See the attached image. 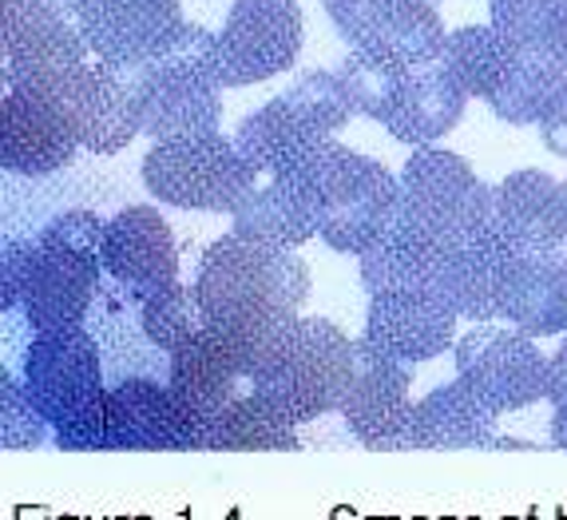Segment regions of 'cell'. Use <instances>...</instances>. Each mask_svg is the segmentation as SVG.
I'll return each mask as SVG.
<instances>
[{
  "label": "cell",
  "instance_id": "30bf717a",
  "mask_svg": "<svg viewBox=\"0 0 567 520\" xmlns=\"http://www.w3.org/2000/svg\"><path fill=\"white\" fill-rule=\"evenodd\" d=\"M456 378L473 389L476 398L496 417L520 414L548 398V366L551 358L536 346V338L516 326L476 322L453 346Z\"/></svg>",
  "mask_w": 567,
  "mask_h": 520
},
{
  "label": "cell",
  "instance_id": "2e32d148",
  "mask_svg": "<svg viewBox=\"0 0 567 520\" xmlns=\"http://www.w3.org/2000/svg\"><path fill=\"white\" fill-rule=\"evenodd\" d=\"M104 275L132 298H152L179 286V246L167 218L147 203L123 207L104 227Z\"/></svg>",
  "mask_w": 567,
  "mask_h": 520
},
{
  "label": "cell",
  "instance_id": "7c38bea8",
  "mask_svg": "<svg viewBox=\"0 0 567 520\" xmlns=\"http://www.w3.org/2000/svg\"><path fill=\"white\" fill-rule=\"evenodd\" d=\"M167 381L187 409L190 449H203V434L218 417V409L230 406L246 389H255V346L218 326H207L171 354Z\"/></svg>",
  "mask_w": 567,
  "mask_h": 520
},
{
  "label": "cell",
  "instance_id": "9c48e42d",
  "mask_svg": "<svg viewBox=\"0 0 567 520\" xmlns=\"http://www.w3.org/2000/svg\"><path fill=\"white\" fill-rule=\"evenodd\" d=\"M143 187L167 207L230 215L250 187V163L223 132L155 140L143 155Z\"/></svg>",
  "mask_w": 567,
  "mask_h": 520
},
{
  "label": "cell",
  "instance_id": "7bdbcfd3",
  "mask_svg": "<svg viewBox=\"0 0 567 520\" xmlns=\"http://www.w3.org/2000/svg\"><path fill=\"white\" fill-rule=\"evenodd\" d=\"M564 183H567V180H564ZM564 255H567V246H564Z\"/></svg>",
  "mask_w": 567,
  "mask_h": 520
},
{
  "label": "cell",
  "instance_id": "ba28073f",
  "mask_svg": "<svg viewBox=\"0 0 567 520\" xmlns=\"http://www.w3.org/2000/svg\"><path fill=\"white\" fill-rule=\"evenodd\" d=\"M0 9H4L0 17L4 88H29L48 100H60L76 115V100L95 60L80 24L37 0H0Z\"/></svg>",
  "mask_w": 567,
  "mask_h": 520
},
{
  "label": "cell",
  "instance_id": "277c9868",
  "mask_svg": "<svg viewBox=\"0 0 567 520\" xmlns=\"http://www.w3.org/2000/svg\"><path fill=\"white\" fill-rule=\"evenodd\" d=\"M135 84L140 128L152 140L218 132L223 84L215 77V32L183 24L152 60L120 64Z\"/></svg>",
  "mask_w": 567,
  "mask_h": 520
},
{
  "label": "cell",
  "instance_id": "d4e9b609",
  "mask_svg": "<svg viewBox=\"0 0 567 520\" xmlns=\"http://www.w3.org/2000/svg\"><path fill=\"white\" fill-rule=\"evenodd\" d=\"M76 128L87 155H115L143 132L135 84L120 64L92 60V77L76 100Z\"/></svg>",
  "mask_w": 567,
  "mask_h": 520
},
{
  "label": "cell",
  "instance_id": "60d3db41",
  "mask_svg": "<svg viewBox=\"0 0 567 520\" xmlns=\"http://www.w3.org/2000/svg\"><path fill=\"white\" fill-rule=\"evenodd\" d=\"M37 4H44V9L60 12L64 20H76V0H37Z\"/></svg>",
  "mask_w": 567,
  "mask_h": 520
},
{
  "label": "cell",
  "instance_id": "8fae6325",
  "mask_svg": "<svg viewBox=\"0 0 567 520\" xmlns=\"http://www.w3.org/2000/svg\"><path fill=\"white\" fill-rule=\"evenodd\" d=\"M298 0H235L227 24L215 32V77L223 88L275 80L302 52Z\"/></svg>",
  "mask_w": 567,
  "mask_h": 520
},
{
  "label": "cell",
  "instance_id": "44dd1931",
  "mask_svg": "<svg viewBox=\"0 0 567 520\" xmlns=\"http://www.w3.org/2000/svg\"><path fill=\"white\" fill-rule=\"evenodd\" d=\"M512 255H516V246L504 243L496 231L476 238V243L445 246L429 290L441 303L453 306L461 318L501 322V286L504 275H508Z\"/></svg>",
  "mask_w": 567,
  "mask_h": 520
},
{
  "label": "cell",
  "instance_id": "4316f807",
  "mask_svg": "<svg viewBox=\"0 0 567 520\" xmlns=\"http://www.w3.org/2000/svg\"><path fill=\"white\" fill-rule=\"evenodd\" d=\"M203 449H223V453H262V449H282V453H298V426L282 414L278 406L246 389L230 406L218 409V417L203 434Z\"/></svg>",
  "mask_w": 567,
  "mask_h": 520
},
{
  "label": "cell",
  "instance_id": "603a6c76",
  "mask_svg": "<svg viewBox=\"0 0 567 520\" xmlns=\"http://www.w3.org/2000/svg\"><path fill=\"white\" fill-rule=\"evenodd\" d=\"M501 322L532 338H556L567 330V255H524L516 251L501 286Z\"/></svg>",
  "mask_w": 567,
  "mask_h": 520
},
{
  "label": "cell",
  "instance_id": "ab89813d",
  "mask_svg": "<svg viewBox=\"0 0 567 520\" xmlns=\"http://www.w3.org/2000/svg\"><path fill=\"white\" fill-rule=\"evenodd\" d=\"M551 445L567 449V398L556 401V414H551Z\"/></svg>",
  "mask_w": 567,
  "mask_h": 520
},
{
  "label": "cell",
  "instance_id": "7402d4cb",
  "mask_svg": "<svg viewBox=\"0 0 567 520\" xmlns=\"http://www.w3.org/2000/svg\"><path fill=\"white\" fill-rule=\"evenodd\" d=\"M468 92L453 80L441 60L421 68H409L401 77V88L385 112V132L409 147H425V143L445 140L464 115Z\"/></svg>",
  "mask_w": 567,
  "mask_h": 520
},
{
  "label": "cell",
  "instance_id": "74e56055",
  "mask_svg": "<svg viewBox=\"0 0 567 520\" xmlns=\"http://www.w3.org/2000/svg\"><path fill=\"white\" fill-rule=\"evenodd\" d=\"M539 140H544V147H548L551 155L567 160V92L544 112V120H539Z\"/></svg>",
  "mask_w": 567,
  "mask_h": 520
},
{
  "label": "cell",
  "instance_id": "ffe728a7",
  "mask_svg": "<svg viewBox=\"0 0 567 520\" xmlns=\"http://www.w3.org/2000/svg\"><path fill=\"white\" fill-rule=\"evenodd\" d=\"M496 235L524 255H564L567 183L524 167L496 183Z\"/></svg>",
  "mask_w": 567,
  "mask_h": 520
},
{
  "label": "cell",
  "instance_id": "484cf974",
  "mask_svg": "<svg viewBox=\"0 0 567 520\" xmlns=\"http://www.w3.org/2000/svg\"><path fill=\"white\" fill-rule=\"evenodd\" d=\"M441 255H445V246L433 243L429 235H421L413 223H405V218L398 215L385 227V235H381L378 243H369L358 255L361 286H365V294L429 290Z\"/></svg>",
  "mask_w": 567,
  "mask_h": 520
},
{
  "label": "cell",
  "instance_id": "6da1fadb",
  "mask_svg": "<svg viewBox=\"0 0 567 520\" xmlns=\"http://www.w3.org/2000/svg\"><path fill=\"white\" fill-rule=\"evenodd\" d=\"M195 290L210 326L258 350L270 334L302 314L310 298V266L293 246H275L230 231L203 251Z\"/></svg>",
  "mask_w": 567,
  "mask_h": 520
},
{
  "label": "cell",
  "instance_id": "f546056e",
  "mask_svg": "<svg viewBox=\"0 0 567 520\" xmlns=\"http://www.w3.org/2000/svg\"><path fill=\"white\" fill-rule=\"evenodd\" d=\"M449 40V29L433 0H393L385 17L378 20V29L369 37V52H381L393 64L421 68L441 60V48Z\"/></svg>",
  "mask_w": 567,
  "mask_h": 520
},
{
  "label": "cell",
  "instance_id": "83f0119b",
  "mask_svg": "<svg viewBox=\"0 0 567 520\" xmlns=\"http://www.w3.org/2000/svg\"><path fill=\"white\" fill-rule=\"evenodd\" d=\"M567 92V57L556 48H520L501 92L492 95V112L512 128L539 123L544 112Z\"/></svg>",
  "mask_w": 567,
  "mask_h": 520
},
{
  "label": "cell",
  "instance_id": "cb8c5ba5",
  "mask_svg": "<svg viewBox=\"0 0 567 520\" xmlns=\"http://www.w3.org/2000/svg\"><path fill=\"white\" fill-rule=\"evenodd\" d=\"M401 449H496V414L456 378L413 401Z\"/></svg>",
  "mask_w": 567,
  "mask_h": 520
},
{
  "label": "cell",
  "instance_id": "f1b7e54d",
  "mask_svg": "<svg viewBox=\"0 0 567 520\" xmlns=\"http://www.w3.org/2000/svg\"><path fill=\"white\" fill-rule=\"evenodd\" d=\"M520 48L512 44L501 29L492 24H464L453 29L441 48V64L453 72L456 84L468 92V100H492L508 80Z\"/></svg>",
  "mask_w": 567,
  "mask_h": 520
},
{
  "label": "cell",
  "instance_id": "9a60e30c",
  "mask_svg": "<svg viewBox=\"0 0 567 520\" xmlns=\"http://www.w3.org/2000/svg\"><path fill=\"white\" fill-rule=\"evenodd\" d=\"M230 231L275 246H306L318 235V200L302 163L250 167V187L230 211Z\"/></svg>",
  "mask_w": 567,
  "mask_h": 520
},
{
  "label": "cell",
  "instance_id": "8992f818",
  "mask_svg": "<svg viewBox=\"0 0 567 520\" xmlns=\"http://www.w3.org/2000/svg\"><path fill=\"white\" fill-rule=\"evenodd\" d=\"M306 175L318 200V238L338 255H361L398 218V175L333 135L306 155Z\"/></svg>",
  "mask_w": 567,
  "mask_h": 520
},
{
  "label": "cell",
  "instance_id": "4dcf8cb0",
  "mask_svg": "<svg viewBox=\"0 0 567 520\" xmlns=\"http://www.w3.org/2000/svg\"><path fill=\"white\" fill-rule=\"evenodd\" d=\"M207 326L210 318L203 310V298L195 290V283L190 286L179 283L140 303V334L163 354H175L183 341H190L199 330H207Z\"/></svg>",
  "mask_w": 567,
  "mask_h": 520
},
{
  "label": "cell",
  "instance_id": "f35d334b",
  "mask_svg": "<svg viewBox=\"0 0 567 520\" xmlns=\"http://www.w3.org/2000/svg\"><path fill=\"white\" fill-rule=\"evenodd\" d=\"M567 398V330H564V341H559V350L551 354V366H548V401Z\"/></svg>",
  "mask_w": 567,
  "mask_h": 520
},
{
  "label": "cell",
  "instance_id": "5b68a950",
  "mask_svg": "<svg viewBox=\"0 0 567 520\" xmlns=\"http://www.w3.org/2000/svg\"><path fill=\"white\" fill-rule=\"evenodd\" d=\"M104 218L87 207L64 211L32 238L20 314L29 330L80 326L104 283Z\"/></svg>",
  "mask_w": 567,
  "mask_h": 520
},
{
  "label": "cell",
  "instance_id": "d6986e66",
  "mask_svg": "<svg viewBox=\"0 0 567 520\" xmlns=\"http://www.w3.org/2000/svg\"><path fill=\"white\" fill-rule=\"evenodd\" d=\"M456 322L461 314L429 290H381L369 294L365 338L389 358L416 366L453 350L461 338Z\"/></svg>",
  "mask_w": 567,
  "mask_h": 520
},
{
  "label": "cell",
  "instance_id": "ee69618b",
  "mask_svg": "<svg viewBox=\"0 0 567 520\" xmlns=\"http://www.w3.org/2000/svg\"><path fill=\"white\" fill-rule=\"evenodd\" d=\"M433 4H436V0H433Z\"/></svg>",
  "mask_w": 567,
  "mask_h": 520
},
{
  "label": "cell",
  "instance_id": "7a4b0ae2",
  "mask_svg": "<svg viewBox=\"0 0 567 520\" xmlns=\"http://www.w3.org/2000/svg\"><path fill=\"white\" fill-rule=\"evenodd\" d=\"M20 381L29 398L48 417L52 441L64 453H100L107 449V386L104 361L92 330L56 326V330H32L24 346Z\"/></svg>",
  "mask_w": 567,
  "mask_h": 520
},
{
  "label": "cell",
  "instance_id": "8d00e7d4",
  "mask_svg": "<svg viewBox=\"0 0 567 520\" xmlns=\"http://www.w3.org/2000/svg\"><path fill=\"white\" fill-rule=\"evenodd\" d=\"M29 251L32 238H9L0 255V310L17 314L24 298V278H29Z\"/></svg>",
  "mask_w": 567,
  "mask_h": 520
},
{
  "label": "cell",
  "instance_id": "e575fe53",
  "mask_svg": "<svg viewBox=\"0 0 567 520\" xmlns=\"http://www.w3.org/2000/svg\"><path fill=\"white\" fill-rule=\"evenodd\" d=\"M48 437H52V426L29 398L24 381L4 374L0 378V445L17 453V449H40Z\"/></svg>",
  "mask_w": 567,
  "mask_h": 520
},
{
  "label": "cell",
  "instance_id": "52a82bcc",
  "mask_svg": "<svg viewBox=\"0 0 567 520\" xmlns=\"http://www.w3.org/2000/svg\"><path fill=\"white\" fill-rule=\"evenodd\" d=\"M398 215L441 246L476 243L496 231V183H481L468 160L425 143L401 167Z\"/></svg>",
  "mask_w": 567,
  "mask_h": 520
},
{
  "label": "cell",
  "instance_id": "3957f363",
  "mask_svg": "<svg viewBox=\"0 0 567 520\" xmlns=\"http://www.w3.org/2000/svg\"><path fill=\"white\" fill-rule=\"evenodd\" d=\"M353 378V338L313 314H298L255 350V389L293 426L338 414Z\"/></svg>",
  "mask_w": 567,
  "mask_h": 520
},
{
  "label": "cell",
  "instance_id": "5bb4252c",
  "mask_svg": "<svg viewBox=\"0 0 567 520\" xmlns=\"http://www.w3.org/2000/svg\"><path fill=\"white\" fill-rule=\"evenodd\" d=\"M84 152L76 115L29 88L0 95V163L12 175H52Z\"/></svg>",
  "mask_w": 567,
  "mask_h": 520
},
{
  "label": "cell",
  "instance_id": "e0dca14e",
  "mask_svg": "<svg viewBox=\"0 0 567 520\" xmlns=\"http://www.w3.org/2000/svg\"><path fill=\"white\" fill-rule=\"evenodd\" d=\"M107 449L112 453H183L190 421L171 381L123 378L107 386Z\"/></svg>",
  "mask_w": 567,
  "mask_h": 520
},
{
  "label": "cell",
  "instance_id": "d6a6232c",
  "mask_svg": "<svg viewBox=\"0 0 567 520\" xmlns=\"http://www.w3.org/2000/svg\"><path fill=\"white\" fill-rule=\"evenodd\" d=\"M401 77H405V68L393 64L381 52H369V48H353L338 72L353 115H369V120L378 123L385 120L389 104H393V95L401 88Z\"/></svg>",
  "mask_w": 567,
  "mask_h": 520
},
{
  "label": "cell",
  "instance_id": "d590c367",
  "mask_svg": "<svg viewBox=\"0 0 567 520\" xmlns=\"http://www.w3.org/2000/svg\"><path fill=\"white\" fill-rule=\"evenodd\" d=\"M322 4L326 17L333 20V29H338V37L350 48H365L373 29H378V20L385 17L393 0H322Z\"/></svg>",
  "mask_w": 567,
  "mask_h": 520
},
{
  "label": "cell",
  "instance_id": "b9f144b4",
  "mask_svg": "<svg viewBox=\"0 0 567 520\" xmlns=\"http://www.w3.org/2000/svg\"><path fill=\"white\" fill-rule=\"evenodd\" d=\"M559 48H564V57H567V24H564V44H559Z\"/></svg>",
  "mask_w": 567,
  "mask_h": 520
},
{
  "label": "cell",
  "instance_id": "ac0fdd59",
  "mask_svg": "<svg viewBox=\"0 0 567 520\" xmlns=\"http://www.w3.org/2000/svg\"><path fill=\"white\" fill-rule=\"evenodd\" d=\"M76 24L95 60H152L183 20V0H76Z\"/></svg>",
  "mask_w": 567,
  "mask_h": 520
},
{
  "label": "cell",
  "instance_id": "836d02e7",
  "mask_svg": "<svg viewBox=\"0 0 567 520\" xmlns=\"http://www.w3.org/2000/svg\"><path fill=\"white\" fill-rule=\"evenodd\" d=\"M492 29H501L516 48H556L564 52L567 0H488Z\"/></svg>",
  "mask_w": 567,
  "mask_h": 520
},
{
  "label": "cell",
  "instance_id": "4fadbf2b",
  "mask_svg": "<svg viewBox=\"0 0 567 520\" xmlns=\"http://www.w3.org/2000/svg\"><path fill=\"white\" fill-rule=\"evenodd\" d=\"M338 414L365 449H401L413 414V366L381 354L369 338L353 341V378Z\"/></svg>",
  "mask_w": 567,
  "mask_h": 520
},
{
  "label": "cell",
  "instance_id": "1f68e13d",
  "mask_svg": "<svg viewBox=\"0 0 567 520\" xmlns=\"http://www.w3.org/2000/svg\"><path fill=\"white\" fill-rule=\"evenodd\" d=\"M278 100H282V104L293 112V120L302 123V128H310L313 135L341 132L353 115L338 72H322V68H313V72H298Z\"/></svg>",
  "mask_w": 567,
  "mask_h": 520
}]
</instances>
